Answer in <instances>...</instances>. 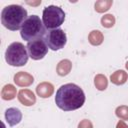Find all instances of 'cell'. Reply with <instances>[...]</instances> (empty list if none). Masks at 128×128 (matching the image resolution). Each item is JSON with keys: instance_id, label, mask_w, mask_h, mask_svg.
<instances>
[{"instance_id": "14", "label": "cell", "mask_w": 128, "mask_h": 128, "mask_svg": "<svg viewBox=\"0 0 128 128\" xmlns=\"http://www.w3.org/2000/svg\"><path fill=\"white\" fill-rule=\"evenodd\" d=\"M16 96V88L12 84H6L1 90V98L3 100H12Z\"/></svg>"}, {"instance_id": "7", "label": "cell", "mask_w": 128, "mask_h": 128, "mask_svg": "<svg viewBox=\"0 0 128 128\" xmlns=\"http://www.w3.org/2000/svg\"><path fill=\"white\" fill-rule=\"evenodd\" d=\"M26 48L29 57H31L33 60H40L48 53V46L43 38L28 42Z\"/></svg>"}, {"instance_id": "15", "label": "cell", "mask_w": 128, "mask_h": 128, "mask_svg": "<svg viewBox=\"0 0 128 128\" xmlns=\"http://www.w3.org/2000/svg\"><path fill=\"white\" fill-rule=\"evenodd\" d=\"M88 40L90 42L91 45L93 46H98V45H101L103 40H104V36L102 34L101 31L99 30H93L89 33L88 35Z\"/></svg>"}, {"instance_id": "13", "label": "cell", "mask_w": 128, "mask_h": 128, "mask_svg": "<svg viewBox=\"0 0 128 128\" xmlns=\"http://www.w3.org/2000/svg\"><path fill=\"white\" fill-rule=\"evenodd\" d=\"M128 79V75L124 70H117L110 76V80L115 85H122Z\"/></svg>"}, {"instance_id": "4", "label": "cell", "mask_w": 128, "mask_h": 128, "mask_svg": "<svg viewBox=\"0 0 128 128\" xmlns=\"http://www.w3.org/2000/svg\"><path fill=\"white\" fill-rule=\"evenodd\" d=\"M28 51L27 48L21 42L11 43L5 52V60L11 66H23L28 61Z\"/></svg>"}, {"instance_id": "17", "label": "cell", "mask_w": 128, "mask_h": 128, "mask_svg": "<svg viewBox=\"0 0 128 128\" xmlns=\"http://www.w3.org/2000/svg\"><path fill=\"white\" fill-rule=\"evenodd\" d=\"M113 1L112 0H99L95 3V10L98 13H103L106 12L107 10L110 9V7L112 6Z\"/></svg>"}, {"instance_id": "22", "label": "cell", "mask_w": 128, "mask_h": 128, "mask_svg": "<svg viewBox=\"0 0 128 128\" xmlns=\"http://www.w3.org/2000/svg\"><path fill=\"white\" fill-rule=\"evenodd\" d=\"M41 3V1H37V2H27V4H29V5H39Z\"/></svg>"}, {"instance_id": "19", "label": "cell", "mask_w": 128, "mask_h": 128, "mask_svg": "<svg viewBox=\"0 0 128 128\" xmlns=\"http://www.w3.org/2000/svg\"><path fill=\"white\" fill-rule=\"evenodd\" d=\"M115 114L118 118L122 120H128V106L126 105L118 106L115 110Z\"/></svg>"}, {"instance_id": "11", "label": "cell", "mask_w": 128, "mask_h": 128, "mask_svg": "<svg viewBox=\"0 0 128 128\" xmlns=\"http://www.w3.org/2000/svg\"><path fill=\"white\" fill-rule=\"evenodd\" d=\"M54 92V86L50 82H42L37 85L36 93L41 98H49Z\"/></svg>"}, {"instance_id": "12", "label": "cell", "mask_w": 128, "mask_h": 128, "mask_svg": "<svg viewBox=\"0 0 128 128\" xmlns=\"http://www.w3.org/2000/svg\"><path fill=\"white\" fill-rule=\"evenodd\" d=\"M72 69V63L70 60L68 59H64V60H61L58 64H57V67H56V72L59 76H66L70 73Z\"/></svg>"}, {"instance_id": "6", "label": "cell", "mask_w": 128, "mask_h": 128, "mask_svg": "<svg viewBox=\"0 0 128 128\" xmlns=\"http://www.w3.org/2000/svg\"><path fill=\"white\" fill-rule=\"evenodd\" d=\"M44 40L48 48H50L53 51H57L65 46L67 42V37H66V33L62 29L58 28L47 31Z\"/></svg>"}, {"instance_id": "21", "label": "cell", "mask_w": 128, "mask_h": 128, "mask_svg": "<svg viewBox=\"0 0 128 128\" xmlns=\"http://www.w3.org/2000/svg\"><path fill=\"white\" fill-rule=\"evenodd\" d=\"M116 128H128V125L124 121H119L116 125Z\"/></svg>"}, {"instance_id": "3", "label": "cell", "mask_w": 128, "mask_h": 128, "mask_svg": "<svg viewBox=\"0 0 128 128\" xmlns=\"http://www.w3.org/2000/svg\"><path fill=\"white\" fill-rule=\"evenodd\" d=\"M47 31L43 24V21L37 15L28 16L20 29V35L23 40L31 42L36 39L45 37Z\"/></svg>"}, {"instance_id": "2", "label": "cell", "mask_w": 128, "mask_h": 128, "mask_svg": "<svg viewBox=\"0 0 128 128\" xmlns=\"http://www.w3.org/2000/svg\"><path fill=\"white\" fill-rule=\"evenodd\" d=\"M27 18V10L21 5L12 4L5 6L1 12V22L3 26L11 31L21 29Z\"/></svg>"}, {"instance_id": "10", "label": "cell", "mask_w": 128, "mask_h": 128, "mask_svg": "<svg viewBox=\"0 0 128 128\" xmlns=\"http://www.w3.org/2000/svg\"><path fill=\"white\" fill-rule=\"evenodd\" d=\"M18 100L21 104L25 106H32L36 102V97L31 90L22 89L18 92Z\"/></svg>"}, {"instance_id": "18", "label": "cell", "mask_w": 128, "mask_h": 128, "mask_svg": "<svg viewBox=\"0 0 128 128\" xmlns=\"http://www.w3.org/2000/svg\"><path fill=\"white\" fill-rule=\"evenodd\" d=\"M115 24V17L112 14H106L101 18V25L105 28H111Z\"/></svg>"}, {"instance_id": "23", "label": "cell", "mask_w": 128, "mask_h": 128, "mask_svg": "<svg viewBox=\"0 0 128 128\" xmlns=\"http://www.w3.org/2000/svg\"><path fill=\"white\" fill-rule=\"evenodd\" d=\"M126 69H127V70H128V61H127V62H126Z\"/></svg>"}, {"instance_id": "20", "label": "cell", "mask_w": 128, "mask_h": 128, "mask_svg": "<svg viewBox=\"0 0 128 128\" xmlns=\"http://www.w3.org/2000/svg\"><path fill=\"white\" fill-rule=\"evenodd\" d=\"M78 128H93V125L90 120L84 119V120L80 121V123L78 124Z\"/></svg>"}, {"instance_id": "16", "label": "cell", "mask_w": 128, "mask_h": 128, "mask_svg": "<svg viewBox=\"0 0 128 128\" xmlns=\"http://www.w3.org/2000/svg\"><path fill=\"white\" fill-rule=\"evenodd\" d=\"M94 84H95V87H96L98 90L103 91V90H105V89L107 88V86H108V80H107V78H106L105 75H103V74H98V75H96L95 78H94Z\"/></svg>"}, {"instance_id": "8", "label": "cell", "mask_w": 128, "mask_h": 128, "mask_svg": "<svg viewBox=\"0 0 128 128\" xmlns=\"http://www.w3.org/2000/svg\"><path fill=\"white\" fill-rule=\"evenodd\" d=\"M5 119L10 126H15L21 122L22 113L18 108H15V107L8 108L5 111Z\"/></svg>"}, {"instance_id": "5", "label": "cell", "mask_w": 128, "mask_h": 128, "mask_svg": "<svg viewBox=\"0 0 128 128\" xmlns=\"http://www.w3.org/2000/svg\"><path fill=\"white\" fill-rule=\"evenodd\" d=\"M65 20V13L62 10V8L55 6V5H49L44 8L42 13V21L46 29H58Z\"/></svg>"}, {"instance_id": "1", "label": "cell", "mask_w": 128, "mask_h": 128, "mask_svg": "<svg viewBox=\"0 0 128 128\" xmlns=\"http://www.w3.org/2000/svg\"><path fill=\"white\" fill-rule=\"evenodd\" d=\"M85 94L83 90L74 83H67L57 90L55 96L56 105L64 111H73L83 106Z\"/></svg>"}, {"instance_id": "9", "label": "cell", "mask_w": 128, "mask_h": 128, "mask_svg": "<svg viewBox=\"0 0 128 128\" xmlns=\"http://www.w3.org/2000/svg\"><path fill=\"white\" fill-rule=\"evenodd\" d=\"M34 81V78L31 74L24 72V71H20L17 72L14 75V82L16 83V85L20 86V87H27L30 86Z\"/></svg>"}]
</instances>
